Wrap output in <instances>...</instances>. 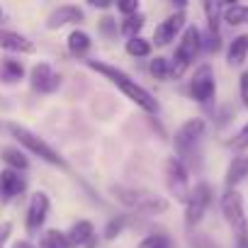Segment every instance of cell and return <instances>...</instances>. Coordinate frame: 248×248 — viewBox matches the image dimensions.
I'll list each match as a JSON object with an SVG mask.
<instances>
[{
	"mask_svg": "<svg viewBox=\"0 0 248 248\" xmlns=\"http://www.w3.org/2000/svg\"><path fill=\"white\" fill-rule=\"evenodd\" d=\"M183 27H185V13H175V15L166 17V20L156 27V32H154V42H156L158 46H166V44H170V42L180 34Z\"/></svg>",
	"mask_w": 248,
	"mask_h": 248,
	"instance_id": "obj_11",
	"label": "cell"
},
{
	"mask_svg": "<svg viewBox=\"0 0 248 248\" xmlns=\"http://www.w3.org/2000/svg\"><path fill=\"white\" fill-rule=\"evenodd\" d=\"M46 214H49V197L44 192H34L32 200H30V207H27V217H25L27 231L30 233L42 231V226L46 221Z\"/></svg>",
	"mask_w": 248,
	"mask_h": 248,
	"instance_id": "obj_10",
	"label": "cell"
},
{
	"mask_svg": "<svg viewBox=\"0 0 248 248\" xmlns=\"http://www.w3.org/2000/svg\"><path fill=\"white\" fill-rule=\"evenodd\" d=\"M32 85L39 93H54L61 85V76L54 73V68L49 63H37L32 68Z\"/></svg>",
	"mask_w": 248,
	"mask_h": 248,
	"instance_id": "obj_12",
	"label": "cell"
},
{
	"mask_svg": "<svg viewBox=\"0 0 248 248\" xmlns=\"http://www.w3.org/2000/svg\"><path fill=\"white\" fill-rule=\"evenodd\" d=\"M139 248H173V241L166 233H151L139 243Z\"/></svg>",
	"mask_w": 248,
	"mask_h": 248,
	"instance_id": "obj_26",
	"label": "cell"
},
{
	"mask_svg": "<svg viewBox=\"0 0 248 248\" xmlns=\"http://www.w3.org/2000/svg\"><path fill=\"white\" fill-rule=\"evenodd\" d=\"M221 214L229 221V226L238 241V248H246L248 246V219H246V209H243V200H241L238 190H226L221 195Z\"/></svg>",
	"mask_w": 248,
	"mask_h": 248,
	"instance_id": "obj_4",
	"label": "cell"
},
{
	"mask_svg": "<svg viewBox=\"0 0 248 248\" xmlns=\"http://www.w3.org/2000/svg\"><path fill=\"white\" fill-rule=\"evenodd\" d=\"M149 68H151V73H154L158 80H168V78H170V61L163 59V56H156Z\"/></svg>",
	"mask_w": 248,
	"mask_h": 248,
	"instance_id": "obj_27",
	"label": "cell"
},
{
	"mask_svg": "<svg viewBox=\"0 0 248 248\" xmlns=\"http://www.w3.org/2000/svg\"><path fill=\"white\" fill-rule=\"evenodd\" d=\"M88 68L102 73L105 78H109V80H112L124 95H127L129 100H134L141 109H146V112H156V109H158L156 97H154L146 88H141L137 80H132L124 71H119V68H114V66H109V63H102V61H88Z\"/></svg>",
	"mask_w": 248,
	"mask_h": 248,
	"instance_id": "obj_1",
	"label": "cell"
},
{
	"mask_svg": "<svg viewBox=\"0 0 248 248\" xmlns=\"http://www.w3.org/2000/svg\"><path fill=\"white\" fill-rule=\"evenodd\" d=\"M209 204H212V187H209V183H197L190 190V197L185 202V221H187V226L200 224Z\"/></svg>",
	"mask_w": 248,
	"mask_h": 248,
	"instance_id": "obj_7",
	"label": "cell"
},
{
	"mask_svg": "<svg viewBox=\"0 0 248 248\" xmlns=\"http://www.w3.org/2000/svg\"><path fill=\"white\" fill-rule=\"evenodd\" d=\"M238 90H241V102H243V107L248 109V71L241 73V78H238Z\"/></svg>",
	"mask_w": 248,
	"mask_h": 248,
	"instance_id": "obj_31",
	"label": "cell"
},
{
	"mask_svg": "<svg viewBox=\"0 0 248 248\" xmlns=\"http://www.w3.org/2000/svg\"><path fill=\"white\" fill-rule=\"evenodd\" d=\"M202 134H204V119H187L185 124H180V129L175 132V139H173L178 154H180V156L187 154V151L200 141Z\"/></svg>",
	"mask_w": 248,
	"mask_h": 248,
	"instance_id": "obj_9",
	"label": "cell"
},
{
	"mask_svg": "<svg viewBox=\"0 0 248 248\" xmlns=\"http://www.w3.org/2000/svg\"><path fill=\"white\" fill-rule=\"evenodd\" d=\"M224 20H226V25H231V27L248 25V5H229V8L224 10Z\"/></svg>",
	"mask_w": 248,
	"mask_h": 248,
	"instance_id": "obj_22",
	"label": "cell"
},
{
	"mask_svg": "<svg viewBox=\"0 0 248 248\" xmlns=\"http://www.w3.org/2000/svg\"><path fill=\"white\" fill-rule=\"evenodd\" d=\"M248 178V156L238 154L231 158L229 168H226V190H236L238 183H243Z\"/></svg>",
	"mask_w": 248,
	"mask_h": 248,
	"instance_id": "obj_17",
	"label": "cell"
},
{
	"mask_svg": "<svg viewBox=\"0 0 248 248\" xmlns=\"http://www.w3.org/2000/svg\"><path fill=\"white\" fill-rule=\"evenodd\" d=\"M166 185L170 190V195L180 202H187L190 197V178H187V168L180 158L170 156L166 161Z\"/></svg>",
	"mask_w": 248,
	"mask_h": 248,
	"instance_id": "obj_6",
	"label": "cell"
},
{
	"mask_svg": "<svg viewBox=\"0 0 248 248\" xmlns=\"http://www.w3.org/2000/svg\"><path fill=\"white\" fill-rule=\"evenodd\" d=\"M0 49L15 51V54H32L34 51V44L25 34H17L13 30H0Z\"/></svg>",
	"mask_w": 248,
	"mask_h": 248,
	"instance_id": "obj_15",
	"label": "cell"
},
{
	"mask_svg": "<svg viewBox=\"0 0 248 248\" xmlns=\"http://www.w3.org/2000/svg\"><path fill=\"white\" fill-rule=\"evenodd\" d=\"M83 20V10L76 8V5H61L59 10H54L46 20V27L49 30H59L63 25H71V22H80Z\"/></svg>",
	"mask_w": 248,
	"mask_h": 248,
	"instance_id": "obj_16",
	"label": "cell"
},
{
	"mask_svg": "<svg viewBox=\"0 0 248 248\" xmlns=\"http://www.w3.org/2000/svg\"><path fill=\"white\" fill-rule=\"evenodd\" d=\"M22 190H25V180L17 170H10V168L0 170V197H3L5 202L22 195Z\"/></svg>",
	"mask_w": 248,
	"mask_h": 248,
	"instance_id": "obj_14",
	"label": "cell"
},
{
	"mask_svg": "<svg viewBox=\"0 0 248 248\" xmlns=\"http://www.w3.org/2000/svg\"><path fill=\"white\" fill-rule=\"evenodd\" d=\"M229 66H241L246 59H248V34H241L231 42L229 46Z\"/></svg>",
	"mask_w": 248,
	"mask_h": 248,
	"instance_id": "obj_18",
	"label": "cell"
},
{
	"mask_svg": "<svg viewBox=\"0 0 248 248\" xmlns=\"http://www.w3.org/2000/svg\"><path fill=\"white\" fill-rule=\"evenodd\" d=\"M200 51H202V32L195 25H190V27H185V32L175 46V56L170 61V78H180L192 66V61L197 59Z\"/></svg>",
	"mask_w": 248,
	"mask_h": 248,
	"instance_id": "obj_2",
	"label": "cell"
},
{
	"mask_svg": "<svg viewBox=\"0 0 248 248\" xmlns=\"http://www.w3.org/2000/svg\"><path fill=\"white\" fill-rule=\"evenodd\" d=\"M39 248H71V246H68V238H66V233H61V231L51 229V231L42 233Z\"/></svg>",
	"mask_w": 248,
	"mask_h": 248,
	"instance_id": "obj_23",
	"label": "cell"
},
{
	"mask_svg": "<svg viewBox=\"0 0 248 248\" xmlns=\"http://www.w3.org/2000/svg\"><path fill=\"white\" fill-rule=\"evenodd\" d=\"M127 54L129 56H137V59H144V56H149L151 54V42H146V39H141V37H132V39H127Z\"/></svg>",
	"mask_w": 248,
	"mask_h": 248,
	"instance_id": "obj_24",
	"label": "cell"
},
{
	"mask_svg": "<svg viewBox=\"0 0 248 248\" xmlns=\"http://www.w3.org/2000/svg\"><path fill=\"white\" fill-rule=\"evenodd\" d=\"M141 27H144V15H129V17H124L122 20V32L127 34L129 39L132 37H139V32H141Z\"/></svg>",
	"mask_w": 248,
	"mask_h": 248,
	"instance_id": "obj_25",
	"label": "cell"
},
{
	"mask_svg": "<svg viewBox=\"0 0 248 248\" xmlns=\"http://www.w3.org/2000/svg\"><path fill=\"white\" fill-rule=\"evenodd\" d=\"M190 95L200 102V105H212L214 95H217V83H214V71L209 63H202L192 80H190Z\"/></svg>",
	"mask_w": 248,
	"mask_h": 248,
	"instance_id": "obj_8",
	"label": "cell"
},
{
	"mask_svg": "<svg viewBox=\"0 0 248 248\" xmlns=\"http://www.w3.org/2000/svg\"><path fill=\"white\" fill-rule=\"evenodd\" d=\"M0 17H3V10H0Z\"/></svg>",
	"mask_w": 248,
	"mask_h": 248,
	"instance_id": "obj_35",
	"label": "cell"
},
{
	"mask_svg": "<svg viewBox=\"0 0 248 248\" xmlns=\"http://www.w3.org/2000/svg\"><path fill=\"white\" fill-rule=\"evenodd\" d=\"M100 32H102L105 37H114V34H117V22H114L112 17H102V20H100Z\"/></svg>",
	"mask_w": 248,
	"mask_h": 248,
	"instance_id": "obj_30",
	"label": "cell"
},
{
	"mask_svg": "<svg viewBox=\"0 0 248 248\" xmlns=\"http://www.w3.org/2000/svg\"><path fill=\"white\" fill-rule=\"evenodd\" d=\"M229 146H231V149H236V151H246V149H248V122L238 129V134L229 141Z\"/></svg>",
	"mask_w": 248,
	"mask_h": 248,
	"instance_id": "obj_28",
	"label": "cell"
},
{
	"mask_svg": "<svg viewBox=\"0 0 248 248\" xmlns=\"http://www.w3.org/2000/svg\"><path fill=\"white\" fill-rule=\"evenodd\" d=\"M3 161L10 166V170H17V173L30 168V161H27V156H25L20 149H13V146L3 149Z\"/></svg>",
	"mask_w": 248,
	"mask_h": 248,
	"instance_id": "obj_21",
	"label": "cell"
},
{
	"mask_svg": "<svg viewBox=\"0 0 248 248\" xmlns=\"http://www.w3.org/2000/svg\"><path fill=\"white\" fill-rule=\"evenodd\" d=\"M66 238H68V246L93 248V246H95V226H93L88 219H80V221H76V224L68 229Z\"/></svg>",
	"mask_w": 248,
	"mask_h": 248,
	"instance_id": "obj_13",
	"label": "cell"
},
{
	"mask_svg": "<svg viewBox=\"0 0 248 248\" xmlns=\"http://www.w3.org/2000/svg\"><path fill=\"white\" fill-rule=\"evenodd\" d=\"M122 226H124V219H122V217H119V219H112V221L105 226V238H107V241H112L114 236H119Z\"/></svg>",
	"mask_w": 248,
	"mask_h": 248,
	"instance_id": "obj_29",
	"label": "cell"
},
{
	"mask_svg": "<svg viewBox=\"0 0 248 248\" xmlns=\"http://www.w3.org/2000/svg\"><path fill=\"white\" fill-rule=\"evenodd\" d=\"M114 195L117 200L129 207V209H137V212H144V214H163L168 209V200L149 192V190H141V187H114Z\"/></svg>",
	"mask_w": 248,
	"mask_h": 248,
	"instance_id": "obj_3",
	"label": "cell"
},
{
	"mask_svg": "<svg viewBox=\"0 0 248 248\" xmlns=\"http://www.w3.org/2000/svg\"><path fill=\"white\" fill-rule=\"evenodd\" d=\"M13 248H37V246L30 241H17V243H13Z\"/></svg>",
	"mask_w": 248,
	"mask_h": 248,
	"instance_id": "obj_34",
	"label": "cell"
},
{
	"mask_svg": "<svg viewBox=\"0 0 248 248\" xmlns=\"http://www.w3.org/2000/svg\"><path fill=\"white\" fill-rule=\"evenodd\" d=\"M10 233H13V224L10 221H3V224H0V248H5Z\"/></svg>",
	"mask_w": 248,
	"mask_h": 248,
	"instance_id": "obj_33",
	"label": "cell"
},
{
	"mask_svg": "<svg viewBox=\"0 0 248 248\" xmlns=\"http://www.w3.org/2000/svg\"><path fill=\"white\" fill-rule=\"evenodd\" d=\"M22 76H25V68L20 61H15V59L0 61V80L3 83H17Z\"/></svg>",
	"mask_w": 248,
	"mask_h": 248,
	"instance_id": "obj_20",
	"label": "cell"
},
{
	"mask_svg": "<svg viewBox=\"0 0 248 248\" xmlns=\"http://www.w3.org/2000/svg\"><path fill=\"white\" fill-rule=\"evenodd\" d=\"M117 10L122 13V15H137L139 13V3H137V0H132V3H117Z\"/></svg>",
	"mask_w": 248,
	"mask_h": 248,
	"instance_id": "obj_32",
	"label": "cell"
},
{
	"mask_svg": "<svg viewBox=\"0 0 248 248\" xmlns=\"http://www.w3.org/2000/svg\"><path fill=\"white\" fill-rule=\"evenodd\" d=\"M10 132L15 134V139L27 149V151H32L34 156H39L42 161H46V163H51V166H66V161L44 141V139H39L37 134H32L30 129H25V127H20V124H10Z\"/></svg>",
	"mask_w": 248,
	"mask_h": 248,
	"instance_id": "obj_5",
	"label": "cell"
},
{
	"mask_svg": "<svg viewBox=\"0 0 248 248\" xmlns=\"http://www.w3.org/2000/svg\"><path fill=\"white\" fill-rule=\"evenodd\" d=\"M68 51L73 54V56H83V54H88V49H90V34L88 32H83V30H73L71 34H68Z\"/></svg>",
	"mask_w": 248,
	"mask_h": 248,
	"instance_id": "obj_19",
	"label": "cell"
}]
</instances>
